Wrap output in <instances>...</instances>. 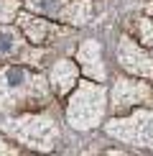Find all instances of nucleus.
Instances as JSON below:
<instances>
[{"instance_id":"f257e3e1","label":"nucleus","mask_w":153,"mask_h":156,"mask_svg":"<svg viewBox=\"0 0 153 156\" xmlns=\"http://www.w3.org/2000/svg\"><path fill=\"white\" fill-rule=\"evenodd\" d=\"M49 92L38 74L23 67H8L0 72V108H18L28 100H46Z\"/></svg>"},{"instance_id":"0eeeda50","label":"nucleus","mask_w":153,"mask_h":156,"mask_svg":"<svg viewBox=\"0 0 153 156\" xmlns=\"http://www.w3.org/2000/svg\"><path fill=\"white\" fill-rule=\"evenodd\" d=\"M117 59L123 64V69L140 77H153V56L145 49H140L133 38L123 36L120 38V46H117Z\"/></svg>"},{"instance_id":"4468645a","label":"nucleus","mask_w":153,"mask_h":156,"mask_svg":"<svg viewBox=\"0 0 153 156\" xmlns=\"http://www.w3.org/2000/svg\"><path fill=\"white\" fill-rule=\"evenodd\" d=\"M5 144H3V141H0V151H13V148H3Z\"/></svg>"},{"instance_id":"1a4fd4ad","label":"nucleus","mask_w":153,"mask_h":156,"mask_svg":"<svg viewBox=\"0 0 153 156\" xmlns=\"http://www.w3.org/2000/svg\"><path fill=\"white\" fill-rule=\"evenodd\" d=\"M51 84H54L56 95H66L76 84V64L72 62H59L51 69Z\"/></svg>"},{"instance_id":"ddd939ff","label":"nucleus","mask_w":153,"mask_h":156,"mask_svg":"<svg viewBox=\"0 0 153 156\" xmlns=\"http://www.w3.org/2000/svg\"><path fill=\"white\" fill-rule=\"evenodd\" d=\"M15 13V0H0V21H8Z\"/></svg>"},{"instance_id":"39448f33","label":"nucleus","mask_w":153,"mask_h":156,"mask_svg":"<svg viewBox=\"0 0 153 156\" xmlns=\"http://www.w3.org/2000/svg\"><path fill=\"white\" fill-rule=\"evenodd\" d=\"M153 102V90L151 84L138 82V80H117L112 90V110L115 113H123L127 108L135 105H151Z\"/></svg>"},{"instance_id":"f8f14e48","label":"nucleus","mask_w":153,"mask_h":156,"mask_svg":"<svg viewBox=\"0 0 153 156\" xmlns=\"http://www.w3.org/2000/svg\"><path fill=\"white\" fill-rule=\"evenodd\" d=\"M138 34H140V41H143L148 49H153V21L140 18L138 21Z\"/></svg>"},{"instance_id":"2eb2a0df","label":"nucleus","mask_w":153,"mask_h":156,"mask_svg":"<svg viewBox=\"0 0 153 156\" xmlns=\"http://www.w3.org/2000/svg\"><path fill=\"white\" fill-rule=\"evenodd\" d=\"M148 13H151V16H153V5H148Z\"/></svg>"},{"instance_id":"9b49d317","label":"nucleus","mask_w":153,"mask_h":156,"mask_svg":"<svg viewBox=\"0 0 153 156\" xmlns=\"http://www.w3.org/2000/svg\"><path fill=\"white\" fill-rule=\"evenodd\" d=\"M21 21H23V28L28 31L31 41H36V44H41L43 38H46V34H49V28H51V26H49L46 21H33V18H28V16H23Z\"/></svg>"},{"instance_id":"6e6552de","label":"nucleus","mask_w":153,"mask_h":156,"mask_svg":"<svg viewBox=\"0 0 153 156\" xmlns=\"http://www.w3.org/2000/svg\"><path fill=\"white\" fill-rule=\"evenodd\" d=\"M76 59H79V64L84 67V72L89 77L105 80V67H102V54H100L97 41H84L82 49L76 51Z\"/></svg>"},{"instance_id":"f03ea898","label":"nucleus","mask_w":153,"mask_h":156,"mask_svg":"<svg viewBox=\"0 0 153 156\" xmlns=\"http://www.w3.org/2000/svg\"><path fill=\"white\" fill-rule=\"evenodd\" d=\"M66 115H69V123L74 128H79V131L97 128V123L105 115V90L100 84L84 82L76 90V95L72 97Z\"/></svg>"},{"instance_id":"9d476101","label":"nucleus","mask_w":153,"mask_h":156,"mask_svg":"<svg viewBox=\"0 0 153 156\" xmlns=\"http://www.w3.org/2000/svg\"><path fill=\"white\" fill-rule=\"evenodd\" d=\"M21 49H23V41L18 36V31L8 28V26H0V59L15 56Z\"/></svg>"},{"instance_id":"20e7f679","label":"nucleus","mask_w":153,"mask_h":156,"mask_svg":"<svg viewBox=\"0 0 153 156\" xmlns=\"http://www.w3.org/2000/svg\"><path fill=\"white\" fill-rule=\"evenodd\" d=\"M5 131L15 133L23 144L28 146H38V148H51L59 133H56L54 120L46 118V115H36V118H23V120H8L5 123Z\"/></svg>"},{"instance_id":"7ed1b4c3","label":"nucleus","mask_w":153,"mask_h":156,"mask_svg":"<svg viewBox=\"0 0 153 156\" xmlns=\"http://www.w3.org/2000/svg\"><path fill=\"white\" fill-rule=\"evenodd\" d=\"M107 133L133 146H145L153 151V108H143L125 120H112Z\"/></svg>"},{"instance_id":"423d86ee","label":"nucleus","mask_w":153,"mask_h":156,"mask_svg":"<svg viewBox=\"0 0 153 156\" xmlns=\"http://www.w3.org/2000/svg\"><path fill=\"white\" fill-rule=\"evenodd\" d=\"M31 8L49 13V16L64 18V21H72L76 26H82L89 18V5L82 0H28Z\"/></svg>"}]
</instances>
